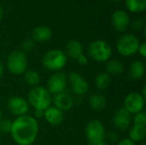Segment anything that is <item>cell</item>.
I'll return each mask as SVG.
<instances>
[{
	"label": "cell",
	"mask_w": 146,
	"mask_h": 145,
	"mask_svg": "<svg viewBox=\"0 0 146 145\" xmlns=\"http://www.w3.org/2000/svg\"><path fill=\"white\" fill-rule=\"evenodd\" d=\"M78 64H80V66H86L88 63V58L86 55L82 54L81 56H80L77 59H76Z\"/></svg>",
	"instance_id": "cell-30"
},
{
	"label": "cell",
	"mask_w": 146,
	"mask_h": 145,
	"mask_svg": "<svg viewBox=\"0 0 146 145\" xmlns=\"http://www.w3.org/2000/svg\"><path fill=\"white\" fill-rule=\"evenodd\" d=\"M3 73H4V65H3V62L0 61V79L3 77Z\"/></svg>",
	"instance_id": "cell-35"
},
{
	"label": "cell",
	"mask_w": 146,
	"mask_h": 145,
	"mask_svg": "<svg viewBox=\"0 0 146 145\" xmlns=\"http://www.w3.org/2000/svg\"><path fill=\"white\" fill-rule=\"evenodd\" d=\"M111 22L114 28L117 32H123L128 28L130 25V19L126 11L119 9V10H115L112 14Z\"/></svg>",
	"instance_id": "cell-13"
},
{
	"label": "cell",
	"mask_w": 146,
	"mask_h": 145,
	"mask_svg": "<svg viewBox=\"0 0 146 145\" xmlns=\"http://www.w3.org/2000/svg\"><path fill=\"white\" fill-rule=\"evenodd\" d=\"M138 52L139 53V55H140L142 57H145L146 56V44L145 43H142V44H140Z\"/></svg>",
	"instance_id": "cell-31"
},
{
	"label": "cell",
	"mask_w": 146,
	"mask_h": 145,
	"mask_svg": "<svg viewBox=\"0 0 146 145\" xmlns=\"http://www.w3.org/2000/svg\"><path fill=\"white\" fill-rule=\"evenodd\" d=\"M12 121L9 119H2L0 121V132L1 133H9L11 130Z\"/></svg>",
	"instance_id": "cell-26"
},
{
	"label": "cell",
	"mask_w": 146,
	"mask_h": 145,
	"mask_svg": "<svg viewBox=\"0 0 146 145\" xmlns=\"http://www.w3.org/2000/svg\"><path fill=\"white\" fill-rule=\"evenodd\" d=\"M84 52L83 46L81 43L76 39H71L68 41L65 47V54L70 58L76 60L80 56H81Z\"/></svg>",
	"instance_id": "cell-16"
},
{
	"label": "cell",
	"mask_w": 146,
	"mask_h": 145,
	"mask_svg": "<svg viewBox=\"0 0 146 145\" xmlns=\"http://www.w3.org/2000/svg\"><path fill=\"white\" fill-rule=\"evenodd\" d=\"M132 121L133 122V125H139V126H145L146 123V115L144 111L137 113L133 115V117H132Z\"/></svg>",
	"instance_id": "cell-25"
},
{
	"label": "cell",
	"mask_w": 146,
	"mask_h": 145,
	"mask_svg": "<svg viewBox=\"0 0 146 145\" xmlns=\"http://www.w3.org/2000/svg\"><path fill=\"white\" fill-rule=\"evenodd\" d=\"M89 145H108L105 140L99 141V142H94V143H89Z\"/></svg>",
	"instance_id": "cell-34"
},
{
	"label": "cell",
	"mask_w": 146,
	"mask_h": 145,
	"mask_svg": "<svg viewBox=\"0 0 146 145\" xmlns=\"http://www.w3.org/2000/svg\"><path fill=\"white\" fill-rule=\"evenodd\" d=\"M52 102L54 103L53 106L59 109L63 113L65 111L70 110L74 103V101L72 96L67 91H64L63 92L54 95V97L52 98Z\"/></svg>",
	"instance_id": "cell-14"
},
{
	"label": "cell",
	"mask_w": 146,
	"mask_h": 145,
	"mask_svg": "<svg viewBox=\"0 0 146 145\" xmlns=\"http://www.w3.org/2000/svg\"><path fill=\"white\" fill-rule=\"evenodd\" d=\"M35 46V44H34V41L31 38H27L26 40H24L21 44V49L24 53L27 52V51H31L33 50Z\"/></svg>",
	"instance_id": "cell-27"
},
{
	"label": "cell",
	"mask_w": 146,
	"mask_h": 145,
	"mask_svg": "<svg viewBox=\"0 0 146 145\" xmlns=\"http://www.w3.org/2000/svg\"><path fill=\"white\" fill-rule=\"evenodd\" d=\"M3 15V9H2V7L0 5V20L2 19Z\"/></svg>",
	"instance_id": "cell-37"
},
{
	"label": "cell",
	"mask_w": 146,
	"mask_h": 145,
	"mask_svg": "<svg viewBox=\"0 0 146 145\" xmlns=\"http://www.w3.org/2000/svg\"><path fill=\"white\" fill-rule=\"evenodd\" d=\"M68 75L62 72H55L47 80L46 89L51 95H56L66 91L68 85Z\"/></svg>",
	"instance_id": "cell-8"
},
{
	"label": "cell",
	"mask_w": 146,
	"mask_h": 145,
	"mask_svg": "<svg viewBox=\"0 0 146 145\" xmlns=\"http://www.w3.org/2000/svg\"><path fill=\"white\" fill-rule=\"evenodd\" d=\"M116 145H136L135 143H133L132 140H130L129 138H123L119 140V142L116 144Z\"/></svg>",
	"instance_id": "cell-32"
},
{
	"label": "cell",
	"mask_w": 146,
	"mask_h": 145,
	"mask_svg": "<svg viewBox=\"0 0 146 145\" xmlns=\"http://www.w3.org/2000/svg\"><path fill=\"white\" fill-rule=\"evenodd\" d=\"M139 145H146L145 143H139Z\"/></svg>",
	"instance_id": "cell-40"
},
{
	"label": "cell",
	"mask_w": 146,
	"mask_h": 145,
	"mask_svg": "<svg viewBox=\"0 0 146 145\" xmlns=\"http://www.w3.org/2000/svg\"><path fill=\"white\" fill-rule=\"evenodd\" d=\"M24 80L25 82L28 85H31L33 87L38 85V84L40 83L41 78H40V74L34 70H27L24 73Z\"/></svg>",
	"instance_id": "cell-24"
},
{
	"label": "cell",
	"mask_w": 146,
	"mask_h": 145,
	"mask_svg": "<svg viewBox=\"0 0 146 145\" xmlns=\"http://www.w3.org/2000/svg\"><path fill=\"white\" fill-rule=\"evenodd\" d=\"M139 45V38L132 33H126L121 36L115 44L118 53L126 57L132 56L138 53Z\"/></svg>",
	"instance_id": "cell-4"
},
{
	"label": "cell",
	"mask_w": 146,
	"mask_h": 145,
	"mask_svg": "<svg viewBox=\"0 0 146 145\" xmlns=\"http://www.w3.org/2000/svg\"><path fill=\"white\" fill-rule=\"evenodd\" d=\"M44 116V111H39V110H35L34 111V118L35 119H40V118H43Z\"/></svg>",
	"instance_id": "cell-33"
},
{
	"label": "cell",
	"mask_w": 146,
	"mask_h": 145,
	"mask_svg": "<svg viewBox=\"0 0 146 145\" xmlns=\"http://www.w3.org/2000/svg\"><path fill=\"white\" fill-rule=\"evenodd\" d=\"M110 2H120V1H121V0H110Z\"/></svg>",
	"instance_id": "cell-39"
},
{
	"label": "cell",
	"mask_w": 146,
	"mask_h": 145,
	"mask_svg": "<svg viewBox=\"0 0 146 145\" xmlns=\"http://www.w3.org/2000/svg\"><path fill=\"white\" fill-rule=\"evenodd\" d=\"M145 74V65L141 60L133 61L129 67V75L132 79L139 80L144 78Z\"/></svg>",
	"instance_id": "cell-18"
},
{
	"label": "cell",
	"mask_w": 146,
	"mask_h": 145,
	"mask_svg": "<svg viewBox=\"0 0 146 145\" xmlns=\"http://www.w3.org/2000/svg\"><path fill=\"white\" fill-rule=\"evenodd\" d=\"M89 105L96 112H101L107 106V99L102 93H94L89 98Z\"/></svg>",
	"instance_id": "cell-19"
},
{
	"label": "cell",
	"mask_w": 146,
	"mask_h": 145,
	"mask_svg": "<svg viewBox=\"0 0 146 145\" xmlns=\"http://www.w3.org/2000/svg\"><path fill=\"white\" fill-rule=\"evenodd\" d=\"M112 52L111 46L104 40L93 41L88 47V54L90 57L97 62H106L111 59Z\"/></svg>",
	"instance_id": "cell-5"
},
{
	"label": "cell",
	"mask_w": 146,
	"mask_h": 145,
	"mask_svg": "<svg viewBox=\"0 0 146 145\" xmlns=\"http://www.w3.org/2000/svg\"><path fill=\"white\" fill-rule=\"evenodd\" d=\"M43 117L50 125L59 126L64 121V113L55 106H50L44 111Z\"/></svg>",
	"instance_id": "cell-15"
},
{
	"label": "cell",
	"mask_w": 146,
	"mask_h": 145,
	"mask_svg": "<svg viewBox=\"0 0 146 145\" xmlns=\"http://www.w3.org/2000/svg\"><path fill=\"white\" fill-rule=\"evenodd\" d=\"M67 56L62 50L53 49L47 51L42 59L43 66L49 71L60 72L67 64Z\"/></svg>",
	"instance_id": "cell-3"
},
{
	"label": "cell",
	"mask_w": 146,
	"mask_h": 145,
	"mask_svg": "<svg viewBox=\"0 0 146 145\" xmlns=\"http://www.w3.org/2000/svg\"><path fill=\"white\" fill-rule=\"evenodd\" d=\"M145 98L139 92H130L124 99L123 108H125L131 115L142 112L145 107Z\"/></svg>",
	"instance_id": "cell-9"
},
{
	"label": "cell",
	"mask_w": 146,
	"mask_h": 145,
	"mask_svg": "<svg viewBox=\"0 0 146 145\" xmlns=\"http://www.w3.org/2000/svg\"><path fill=\"white\" fill-rule=\"evenodd\" d=\"M1 135H2V133L0 132V141H1Z\"/></svg>",
	"instance_id": "cell-41"
},
{
	"label": "cell",
	"mask_w": 146,
	"mask_h": 145,
	"mask_svg": "<svg viewBox=\"0 0 146 145\" xmlns=\"http://www.w3.org/2000/svg\"><path fill=\"white\" fill-rule=\"evenodd\" d=\"M107 138H108V139H109L111 143H116V144H117V143L119 142V140H120V136H119L118 132H115V131L110 132L108 134Z\"/></svg>",
	"instance_id": "cell-29"
},
{
	"label": "cell",
	"mask_w": 146,
	"mask_h": 145,
	"mask_svg": "<svg viewBox=\"0 0 146 145\" xmlns=\"http://www.w3.org/2000/svg\"><path fill=\"white\" fill-rule=\"evenodd\" d=\"M27 57L21 50H15L11 52L6 62L8 70L15 75H21L27 69Z\"/></svg>",
	"instance_id": "cell-6"
},
{
	"label": "cell",
	"mask_w": 146,
	"mask_h": 145,
	"mask_svg": "<svg viewBox=\"0 0 146 145\" xmlns=\"http://www.w3.org/2000/svg\"><path fill=\"white\" fill-rule=\"evenodd\" d=\"M110 85H111V76L109 73H107L106 72H102L97 74L95 78V85L98 90L100 91L106 90Z\"/></svg>",
	"instance_id": "cell-22"
},
{
	"label": "cell",
	"mask_w": 146,
	"mask_h": 145,
	"mask_svg": "<svg viewBox=\"0 0 146 145\" xmlns=\"http://www.w3.org/2000/svg\"><path fill=\"white\" fill-rule=\"evenodd\" d=\"M27 102L29 106H32L34 110L44 111L47 108L51 106L52 96L46 87L37 85L29 91L27 94Z\"/></svg>",
	"instance_id": "cell-2"
},
{
	"label": "cell",
	"mask_w": 146,
	"mask_h": 145,
	"mask_svg": "<svg viewBox=\"0 0 146 145\" xmlns=\"http://www.w3.org/2000/svg\"><path fill=\"white\" fill-rule=\"evenodd\" d=\"M146 137V128L145 126L133 125L129 130V139L133 143H143Z\"/></svg>",
	"instance_id": "cell-20"
},
{
	"label": "cell",
	"mask_w": 146,
	"mask_h": 145,
	"mask_svg": "<svg viewBox=\"0 0 146 145\" xmlns=\"http://www.w3.org/2000/svg\"><path fill=\"white\" fill-rule=\"evenodd\" d=\"M39 132L38 120L25 115L16 117L12 121L10 135L17 145H32L36 141Z\"/></svg>",
	"instance_id": "cell-1"
},
{
	"label": "cell",
	"mask_w": 146,
	"mask_h": 145,
	"mask_svg": "<svg viewBox=\"0 0 146 145\" xmlns=\"http://www.w3.org/2000/svg\"><path fill=\"white\" fill-rule=\"evenodd\" d=\"M7 108L12 115L19 117L27 115L29 110V103L25 98L19 96H14L8 99Z\"/></svg>",
	"instance_id": "cell-10"
},
{
	"label": "cell",
	"mask_w": 146,
	"mask_h": 145,
	"mask_svg": "<svg viewBox=\"0 0 146 145\" xmlns=\"http://www.w3.org/2000/svg\"><path fill=\"white\" fill-rule=\"evenodd\" d=\"M106 73H109L110 76H116L120 75L124 72V65L123 63L118 59H110L106 62L105 65Z\"/></svg>",
	"instance_id": "cell-21"
},
{
	"label": "cell",
	"mask_w": 146,
	"mask_h": 145,
	"mask_svg": "<svg viewBox=\"0 0 146 145\" xmlns=\"http://www.w3.org/2000/svg\"><path fill=\"white\" fill-rule=\"evenodd\" d=\"M132 123V115L123 107L115 110L113 116V124L116 130L126 131Z\"/></svg>",
	"instance_id": "cell-12"
},
{
	"label": "cell",
	"mask_w": 146,
	"mask_h": 145,
	"mask_svg": "<svg viewBox=\"0 0 146 145\" xmlns=\"http://www.w3.org/2000/svg\"><path fill=\"white\" fill-rule=\"evenodd\" d=\"M33 40L36 42H46L50 40L52 37V31L47 26H36L32 32Z\"/></svg>",
	"instance_id": "cell-17"
},
{
	"label": "cell",
	"mask_w": 146,
	"mask_h": 145,
	"mask_svg": "<svg viewBox=\"0 0 146 145\" xmlns=\"http://www.w3.org/2000/svg\"><path fill=\"white\" fill-rule=\"evenodd\" d=\"M132 27L136 30V31H139L143 28H145V22L142 19H138L136 21H134L132 24Z\"/></svg>",
	"instance_id": "cell-28"
},
{
	"label": "cell",
	"mask_w": 146,
	"mask_h": 145,
	"mask_svg": "<svg viewBox=\"0 0 146 145\" xmlns=\"http://www.w3.org/2000/svg\"><path fill=\"white\" fill-rule=\"evenodd\" d=\"M3 119V112H2V110L0 109V121Z\"/></svg>",
	"instance_id": "cell-38"
},
{
	"label": "cell",
	"mask_w": 146,
	"mask_h": 145,
	"mask_svg": "<svg viewBox=\"0 0 146 145\" xmlns=\"http://www.w3.org/2000/svg\"><path fill=\"white\" fill-rule=\"evenodd\" d=\"M86 136L89 143L99 142L105 140L106 130L104 124L98 120H92L86 126Z\"/></svg>",
	"instance_id": "cell-7"
},
{
	"label": "cell",
	"mask_w": 146,
	"mask_h": 145,
	"mask_svg": "<svg viewBox=\"0 0 146 145\" xmlns=\"http://www.w3.org/2000/svg\"><path fill=\"white\" fill-rule=\"evenodd\" d=\"M126 6L132 13H141L146 8V0H126Z\"/></svg>",
	"instance_id": "cell-23"
},
{
	"label": "cell",
	"mask_w": 146,
	"mask_h": 145,
	"mask_svg": "<svg viewBox=\"0 0 146 145\" xmlns=\"http://www.w3.org/2000/svg\"><path fill=\"white\" fill-rule=\"evenodd\" d=\"M68 81L71 85L72 92L77 96H83L89 91L88 82L77 72H71L68 76Z\"/></svg>",
	"instance_id": "cell-11"
},
{
	"label": "cell",
	"mask_w": 146,
	"mask_h": 145,
	"mask_svg": "<svg viewBox=\"0 0 146 145\" xmlns=\"http://www.w3.org/2000/svg\"><path fill=\"white\" fill-rule=\"evenodd\" d=\"M145 91H146V86H145H145L143 87V89H142V92L140 93V94L142 95V97H143L144 98H145V97H146Z\"/></svg>",
	"instance_id": "cell-36"
}]
</instances>
